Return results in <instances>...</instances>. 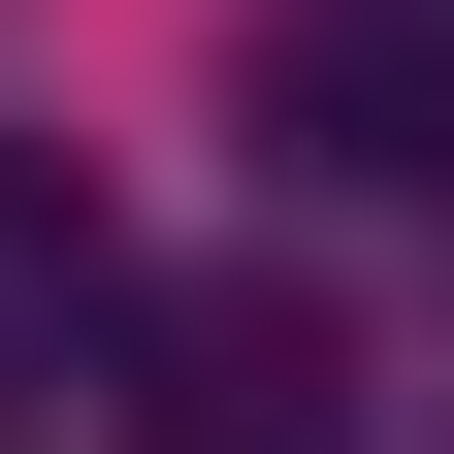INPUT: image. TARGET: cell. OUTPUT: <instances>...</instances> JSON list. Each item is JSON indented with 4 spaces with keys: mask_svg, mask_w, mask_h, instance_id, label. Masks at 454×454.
Here are the masks:
<instances>
[{
    "mask_svg": "<svg viewBox=\"0 0 454 454\" xmlns=\"http://www.w3.org/2000/svg\"><path fill=\"white\" fill-rule=\"evenodd\" d=\"M98 357H130V260H98L66 195H0V422H66Z\"/></svg>",
    "mask_w": 454,
    "mask_h": 454,
    "instance_id": "2",
    "label": "cell"
},
{
    "mask_svg": "<svg viewBox=\"0 0 454 454\" xmlns=\"http://www.w3.org/2000/svg\"><path fill=\"white\" fill-rule=\"evenodd\" d=\"M260 98H293V162L422 195V162H454V0H293V33H260Z\"/></svg>",
    "mask_w": 454,
    "mask_h": 454,
    "instance_id": "1",
    "label": "cell"
}]
</instances>
